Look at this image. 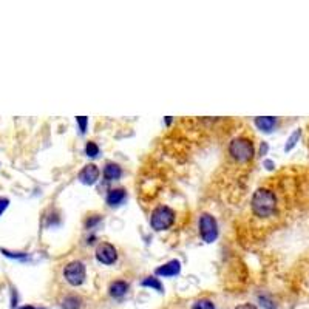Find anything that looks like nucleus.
<instances>
[{
	"label": "nucleus",
	"mask_w": 309,
	"mask_h": 309,
	"mask_svg": "<svg viewBox=\"0 0 309 309\" xmlns=\"http://www.w3.org/2000/svg\"><path fill=\"white\" fill-rule=\"evenodd\" d=\"M277 208H278V199L272 189L260 187L253 192L252 201H250V211L253 217L260 220L271 218L277 212Z\"/></svg>",
	"instance_id": "f257e3e1"
},
{
	"label": "nucleus",
	"mask_w": 309,
	"mask_h": 309,
	"mask_svg": "<svg viewBox=\"0 0 309 309\" xmlns=\"http://www.w3.org/2000/svg\"><path fill=\"white\" fill-rule=\"evenodd\" d=\"M192 309H215V304L208 298H201L192 306Z\"/></svg>",
	"instance_id": "f3484780"
},
{
	"label": "nucleus",
	"mask_w": 309,
	"mask_h": 309,
	"mask_svg": "<svg viewBox=\"0 0 309 309\" xmlns=\"http://www.w3.org/2000/svg\"><path fill=\"white\" fill-rule=\"evenodd\" d=\"M122 175V169L115 164V163H109L106 167H104V178L107 181H115V179H119Z\"/></svg>",
	"instance_id": "9d476101"
},
{
	"label": "nucleus",
	"mask_w": 309,
	"mask_h": 309,
	"mask_svg": "<svg viewBox=\"0 0 309 309\" xmlns=\"http://www.w3.org/2000/svg\"><path fill=\"white\" fill-rule=\"evenodd\" d=\"M62 306H64V309H79V306H81V298L76 297V295H68V297H65Z\"/></svg>",
	"instance_id": "ddd939ff"
},
{
	"label": "nucleus",
	"mask_w": 309,
	"mask_h": 309,
	"mask_svg": "<svg viewBox=\"0 0 309 309\" xmlns=\"http://www.w3.org/2000/svg\"><path fill=\"white\" fill-rule=\"evenodd\" d=\"M142 286H145V288H153V289H157V291L163 292V285H161L160 278L148 277V278H145V280L142 281Z\"/></svg>",
	"instance_id": "4468645a"
},
{
	"label": "nucleus",
	"mask_w": 309,
	"mask_h": 309,
	"mask_svg": "<svg viewBox=\"0 0 309 309\" xmlns=\"http://www.w3.org/2000/svg\"><path fill=\"white\" fill-rule=\"evenodd\" d=\"M227 151L230 154V158L240 164H246L249 163L252 158H253V142L246 138V136H238V138H234L230 142H229V147H227Z\"/></svg>",
	"instance_id": "f03ea898"
},
{
	"label": "nucleus",
	"mask_w": 309,
	"mask_h": 309,
	"mask_svg": "<svg viewBox=\"0 0 309 309\" xmlns=\"http://www.w3.org/2000/svg\"><path fill=\"white\" fill-rule=\"evenodd\" d=\"M181 271V265L178 260H172L166 265H163L161 268L157 269V275H161V277H173V275H178Z\"/></svg>",
	"instance_id": "6e6552de"
},
{
	"label": "nucleus",
	"mask_w": 309,
	"mask_h": 309,
	"mask_svg": "<svg viewBox=\"0 0 309 309\" xmlns=\"http://www.w3.org/2000/svg\"><path fill=\"white\" fill-rule=\"evenodd\" d=\"M76 122H78V125H79V128H81V133H85L87 124H88L87 116H78V118H76Z\"/></svg>",
	"instance_id": "a211bd4d"
},
{
	"label": "nucleus",
	"mask_w": 309,
	"mask_h": 309,
	"mask_svg": "<svg viewBox=\"0 0 309 309\" xmlns=\"http://www.w3.org/2000/svg\"><path fill=\"white\" fill-rule=\"evenodd\" d=\"M109 291H110V295H112V297L121 298V297L125 295V292L128 291V285H127V281H124V280H116V281H113V283L110 285Z\"/></svg>",
	"instance_id": "1a4fd4ad"
},
{
	"label": "nucleus",
	"mask_w": 309,
	"mask_h": 309,
	"mask_svg": "<svg viewBox=\"0 0 309 309\" xmlns=\"http://www.w3.org/2000/svg\"><path fill=\"white\" fill-rule=\"evenodd\" d=\"M85 153H87V157H90V158H96L97 154H99V147H97V144L93 142V141H88L87 145H85Z\"/></svg>",
	"instance_id": "dca6fc26"
},
{
	"label": "nucleus",
	"mask_w": 309,
	"mask_h": 309,
	"mask_svg": "<svg viewBox=\"0 0 309 309\" xmlns=\"http://www.w3.org/2000/svg\"><path fill=\"white\" fill-rule=\"evenodd\" d=\"M99 169L94 166V164H88V166H85L82 170H81V173H79V179H81V183H84V184H87V186H91V184H94L96 181H97V178H99Z\"/></svg>",
	"instance_id": "0eeeda50"
},
{
	"label": "nucleus",
	"mask_w": 309,
	"mask_h": 309,
	"mask_svg": "<svg viewBox=\"0 0 309 309\" xmlns=\"http://www.w3.org/2000/svg\"><path fill=\"white\" fill-rule=\"evenodd\" d=\"M96 259L102 265H113L118 260V250L110 243H100L96 247Z\"/></svg>",
	"instance_id": "423d86ee"
},
{
	"label": "nucleus",
	"mask_w": 309,
	"mask_h": 309,
	"mask_svg": "<svg viewBox=\"0 0 309 309\" xmlns=\"http://www.w3.org/2000/svg\"><path fill=\"white\" fill-rule=\"evenodd\" d=\"M275 124H277V119L272 118V116L255 118V125L259 127L260 130H263V132H272V128L275 127Z\"/></svg>",
	"instance_id": "f8f14e48"
},
{
	"label": "nucleus",
	"mask_w": 309,
	"mask_h": 309,
	"mask_svg": "<svg viewBox=\"0 0 309 309\" xmlns=\"http://www.w3.org/2000/svg\"><path fill=\"white\" fill-rule=\"evenodd\" d=\"M300 136H301V130L297 128V130L289 136V139H288V142H286V145H285V150H286V151H291V150L295 147V144H297V141L300 139Z\"/></svg>",
	"instance_id": "2eb2a0df"
},
{
	"label": "nucleus",
	"mask_w": 309,
	"mask_h": 309,
	"mask_svg": "<svg viewBox=\"0 0 309 309\" xmlns=\"http://www.w3.org/2000/svg\"><path fill=\"white\" fill-rule=\"evenodd\" d=\"M8 199H0V214H2L5 209H7V205H8Z\"/></svg>",
	"instance_id": "aec40b11"
},
{
	"label": "nucleus",
	"mask_w": 309,
	"mask_h": 309,
	"mask_svg": "<svg viewBox=\"0 0 309 309\" xmlns=\"http://www.w3.org/2000/svg\"><path fill=\"white\" fill-rule=\"evenodd\" d=\"M20 309H36V307H33V306H22Z\"/></svg>",
	"instance_id": "412c9836"
},
{
	"label": "nucleus",
	"mask_w": 309,
	"mask_h": 309,
	"mask_svg": "<svg viewBox=\"0 0 309 309\" xmlns=\"http://www.w3.org/2000/svg\"><path fill=\"white\" fill-rule=\"evenodd\" d=\"M85 275H87L85 266L82 262H78V260L68 263L64 269V277L71 286H81L85 280Z\"/></svg>",
	"instance_id": "39448f33"
},
{
	"label": "nucleus",
	"mask_w": 309,
	"mask_h": 309,
	"mask_svg": "<svg viewBox=\"0 0 309 309\" xmlns=\"http://www.w3.org/2000/svg\"><path fill=\"white\" fill-rule=\"evenodd\" d=\"M235 309H256V306H253V304H250V303H244V304L237 306Z\"/></svg>",
	"instance_id": "6ab92c4d"
},
{
	"label": "nucleus",
	"mask_w": 309,
	"mask_h": 309,
	"mask_svg": "<svg viewBox=\"0 0 309 309\" xmlns=\"http://www.w3.org/2000/svg\"><path fill=\"white\" fill-rule=\"evenodd\" d=\"M125 196H127V193L124 189H113L107 195V204L109 205H119L125 199Z\"/></svg>",
	"instance_id": "9b49d317"
},
{
	"label": "nucleus",
	"mask_w": 309,
	"mask_h": 309,
	"mask_svg": "<svg viewBox=\"0 0 309 309\" xmlns=\"http://www.w3.org/2000/svg\"><path fill=\"white\" fill-rule=\"evenodd\" d=\"M175 223V212L169 205H158L150 215V226L154 230H166Z\"/></svg>",
	"instance_id": "7ed1b4c3"
},
{
	"label": "nucleus",
	"mask_w": 309,
	"mask_h": 309,
	"mask_svg": "<svg viewBox=\"0 0 309 309\" xmlns=\"http://www.w3.org/2000/svg\"><path fill=\"white\" fill-rule=\"evenodd\" d=\"M199 234L205 243H214L218 237L217 220L211 214H202L199 218Z\"/></svg>",
	"instance_id": "20e7f679"
}]
</instances>
